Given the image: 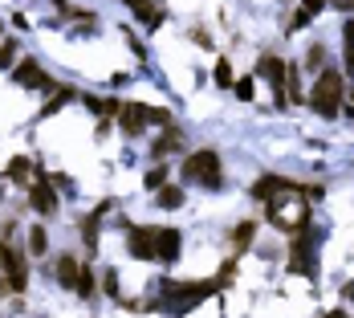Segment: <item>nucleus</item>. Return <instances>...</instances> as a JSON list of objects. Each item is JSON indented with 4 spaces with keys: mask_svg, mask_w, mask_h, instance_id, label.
<instances>
[{
    "mask_svg": "<svg viewBox=\"0 0 354 318\" xmlns=\"http://www.w3.org/2000/svg\"><path fill=\"white\" fill-rule=\"evenodd\" d=\"M313 110L317 115H326V119H334L338 110H342V74L338 70H322V78H317V86L310 94Z\"/></svg>",
    "mask_w": 354,
    "mask_h": 318,
    "instance_id": "f257e3e1",
    "label": "nucleus"
},
{
    "mask_svg": "<svg viewBox=\"0 0 354 318\" xmlns=\"http://www.w3.org/2000/svg\"><path fill=\"white\" fill-rule=\"evenodd\" d=\"M183 180L187 183H204V188H220L224 183L220 155H216V151H196V155H187V163H183Z\"/></svg>",
    "mask_w": 354,
    "mask_h": 318,
    "instance_id": "f03ea898",
    "label": "nucleus"
},
{
    "mask_svg": "<svg viewBox=\"0 0 354 318\" xmlns=\"http://www.w3.org/2000/svg\"><path fill=\"white\" fill-rule=\"evenodd\" d=\"M317 241H322V228L306 225L302 232H293V253H289V270L293 273H306L313 277L317 266H313V249H317Z\"/></svg>",
    "mask_w": 354,
    "mask_h": 318,
    "instance_id": "7ed1b4c3",
    "label": "nucleus"
},
{
    "mask_svg": "<svg viewBox=\"0 0 354 318\" xmlns=\"http://www.w3.org/2000/svg\"><path fill=\"white\" fill-rule=\"evenodd\" d=\"M127 245L138 261H155V228L147 225H131L127 228Z\"/></svg>",
    "mask_w": 354,
    "mask_h": 318,
    "instance_id": "20e7f679",
    "label": "nucleus"
},
{
    "mask_svg": "<svg viewBox=\"0 0 354 318\" xmlns=\"http://www.w3.org/2000/svg\"><path fill=\"white\" fill-rule=\"evenodd\" d=\"M257 74L269 78V82H273V90H277V98L285 102V78H289L285 61H281V57H273V53H265V57H261V66H257Z\"/></svg>",
    "mask_w": 354,
    "mask_h": 318,
    "instance_id": "39448f33",
    "label": "nucleus"
},
{
    "mask_svg": "<svg viewBox=\"0 0 354 318\" xmlns=\"http://www.w3.org/2000/svg\"><path fill=\"white\" fill-rule=\"evenodd\" d=\"M118 119H123V131L127 135H143V127L151 123V106H143V102H127L123 110H118Z\"/></svg>",
    "mask_w": 354,
    "mask_h": 318,
    "instance_id": "423d86ee",
    "label": "nucleus"
},
{
    "mask_svg": "<svg viewBox=\"0 0 354 318\" xmlns=\"http://www.w3.org/2000/svg\"><path fill=\"white\" fill-rule=\"evenodd\" d=\"M293 192H298V183L293 180H281V176H261V180L253 183V196H257V200H273V196H293Z\"/></svg>",
    "mask_w": 354,
    "mask_h": 318,
    "instance_id": "0eeeda50",
    "label": "nucleus"
},
{
    "mask_svg": "<svg viewBox=\"0 0 354 318\" xmlns=\"http://www.w3.org/2000/svg\"><path fill=\"white\" fill-rule=\"evenodd\" d=\"M37 176H41V172H37ZM29 204H33L37 212H45V217L57 212V192H53V183L45 180V176L37 183H29Z\"/></svg>",
    "mask_w": 354,
    "mask_h": 318,
    "instance_id": "6e6552de",
    "label": "nucleus"
},
{
    "mask_svg": "<svg viewBox=\"0 0 354 318\" xmlns=\"http://www.w3.org/2000/svg\"><path fill=\"white\" fill-rule=\"evenodd\" d=\"M155 257L159 261H176L179 257V228H155Z\"/></svg>",
    "mask_w": 354,
    "mask_h": 318,
    "instance_id": "1a4fd4ad",
    "label": "nucleus"
},
{
    "mask_svg": "<svg viewBox=\"0 0 354 318\" xmlns=\"http://www.w3.org/2000/svg\"><path fill=\"white\" fill-rule=\"evenodd\" d=\"M17 82H21V86H37V90H53L49 74H45L37 61H21V70H17Z\"/></svg>",
    "mask_w": 354,
    "mask_h": 318,
    "instance_id": "9d476101",
    "label": "nucleus"
},
{
    "mask_svg": "<svg viewBox=\"0 0 354 318\" xmlns=\"http://www.w3.org/2000/svg\"><path fill=\"white\" fill-rule=\"evenodd\" d=\"M78 273H82V261L78 257H70V253L57 257V281L61 286H78Z\"/></svg>",
    "mask_w": 354,
    "mask_h": 318,
    "instance_id": "9b49d317",
    "label": "nucleus"
},
{
    "mask_svg": "<svg viewBox=\"0 0 354 318\" xmlns=\"http://www.w3.org/2000/svg\"><path fill=\"white\" fill-rule=\"evenodd\" d=\"M127 4H131V12H138L151 29H159V25H163V8H151V0H127Z\"/></svg>",
    "mask_w": 354,
    "mask_h": 318,
    "instance_id": "f8f14e48",
    "label": "nucleus"
},
{
    "mask_svg": "<svg viewBox=\"0 0 354 318\" xmlns=\"http://www.w3.org/2000/svg\"><path fill=\"white\" fill-rule=\"evenodd\" d=\"M326 8V0H302V8L293 12V29H302V25H310L313 17Z\"/></svg>",
    "mask_w": 354,
    "mask_h": 318,
    "instance_id": "ddd939ff",
    "label": "nucleus"
},
{
    "mask_svg": "<svg viewBox=\"0 0 354 318\" xmlns=\"http://www.w3.org/2000/svg\"><path fill=\"white\" fill-rule=\"evenodd\" d=\"M29 176H33V159H25V155H17V159L8 163V180H17V183H29Z\"/></svg>",
    "mask_w": 354,
    "mask_h": 318,
    "instance_id": "4468645a",
    "label": "nucleus"
},
{
    "mask_svg": "<svg viewBox=\"0 0 354 318\" xmlns=\"http://www.w3.org/2000/svg\"><path fill=\"white\" fill-rule=\"evenodd\" d=\"M179 143H183V135H179L176 127H167V135H159V143H155V159H163V155H171Z\"/></svg>",
    "mask_w": 354,
    "mask_h": 318,
    "instance_id": "2eb2a0df",
    "label": "nucleus"
},
{
    "mask_svg": "<svg viewBox=\"0 0 354 318\" xmlns=\"http://www.w3.org/2000/svg\"><path fill=\"white\" fill-rule=\"evenodd\" d=\"M155 200H159V208H179V204H183V188H171V183H163Z\"/></svg>",
    "mask_w": 354,
    "mask_h": 318,
    "instance_id": "dca6fc26",
    "label": "nucleus"
},
{
    "mask_svg": "<svg viewBox=\"0 0 354 318\" xmlns=\"http://www.w3.org/2000/svg\"><path fill=\"white\" fill-rule=\"evenodd\" d=\"M98 212H90L86 221H82V241H86V249H98Z\"/></svg>",
    "mask_w": 354,
    "mask_h": 318,
    "instance_id": "f3484780",
    "label": "nucleus"
},
{
    "mask_svg": "<svg viewBox=\"0 0 354 318\" xmlns=\"http://www.w3.org/2000/svg\"><path fill=\"white\" fill-rule=\"evenodd\" d=\"M253 232H257V225H253V221H240V225H236V232H232V245H236V249H244V245L253 241Z\"/></svg>",
    "mask_w": 354,
    "mask_h": 318,
    "instance_id": "a211bd4d",
    "label": "nucleus"
},
{
    "mask_svg": "<svg viewBox=\"0 0 354 318\" xmlns=\"http://www.w3.org/2000/svg\"><path fill=\"white\" fill-rule=\"evenodd\" d=\"M29 249H33V257H41L45 249H49V237H45L41 225H33V232H29Z\"/></svg>",
    "mask_w": 354,
    "mask_h": 318,
    "instance_id": "6ab92c4d",
    "label": "nucleus"
},
{
    "mask_svg": "<svg viewBox=\"0 0 354 318\" xmlns=\"http://www.w3.org/2000/svg\"><path fill=\"white\" fill-rule=\"evenodd\" d=\"M342 41H346V70L354 74V17L342 25Z\"/></svg>",
    "mask_w": 354,
    "mask_h": 318,
    "instance_id": "aec40b11",
    "label": "nucleus"
},
{
    "mask_svg": "<svg viewBox=\"0 0 354 318\" xmlns=\"http://www.w3.org/2000/svg\"><path fill=\"white\" fill-rule=\"evenodd\" d=\"M82 298H94V273H90V266H82V273H78V286H74Z\"/></svg>",
    "mask_w": 354,
    "mask_h": 318,
    "instance_id": "412c9836",
    "label": "nucleus"
},
{
    "mask_svg": "<svg viewBox=\"0 0 354 318\" xmlns=\"http://www.w3.org/2000/svg\"><path fill=\"white\" fill-rule=\"evenodd\" d=\"M163 183H167V163H159V168L147 172V188H151V192H159Z\"/></svg>",
    "mask_w": 354,
    "mask_h": 318,
    "instance_id": "4be33fe9",
    "label": "nucleus"
},
{
    "mask_svg": "<svg viewBox=\"0 0 354 318\" xmlns=\"http://www.w3.org/2000/svg\"><path fill=\"white\" fill-rule=\"evenodd\" d=\"M212 78H216V86H232V82H236V78H232V66H228V61H220V66H216V74H212Z\"/></svg>",
    "mask_w": 354,
    "mask_h": 318,
    "instance_id": "5701e85b",
    "label": "nucleus"
},
{
    "mask_svg": "<svg viewBox=\"0 0 354 318\" xmlns=\"http://www.w3.org/2000/svg\"><path fill=\"white\" fill-rule=\"evenodd\" d=\"M322 57H326V49H322V46H313V49H310V57H306V61H310L306 70H322Z\"/></svg>",
    "mask_w": 354,
    "mask_h": 318,
    "instance_id": "b1692460",
    "label": "nucleus"
},
{
    "mask_svg": "<svg viewBox=\"0 0 354 318\" xmlns=\"http://www.w3.org/2000/svg\"><path fill=\"white\" fill-rule=\"evenodd\" d=\"M236 86V98H253V82L249 78H240V82H232Z\"/></svg>",
    "mask_w": 354,
    "mask_h": 318,
    "instance_id": "393cba45",
    "label": "nucleus"
},
{
    "mask_svg": "<svg viewBox=\"0 0 354 318\" xmlns=\"http://www.w3.org/2000/svg\"><path fill=\"white\" fill-rule=\"evenodd\" d=\"M102 281H106V294H118V273H114V270H106Z\"/></svg>",
    "mask_w": 354,
    "mask_h": 318,
    "instance_id": "a878e982",
    "label": "nucleus"
},
{
    "mask_svg": "<svg viewBox=\"0 0 354 318\" xmlns=\"http://www.w3.org/2000/svg\"><path fill=\"white\" fill-rule=\"evenodd\" d=\"M12 53H17V46H12V41H4V46H0V66H8V61H12Z\"/></svg>",
    "mask_w": 354,
    "mask_h": 318,
    "instance_id": "bb28decb",
    "label": "nucleus"
},
{
    "mask_svg": "<svg viewBox=\"0 0 354 318\" xmlns=\"http://www.w3.org/2000/svg\"><path fill=\"white\" fill-rule=\"evenodd\" d=\"M8 294H12V281H8V277H0V298H8Z\"/></svg>",
    "mask_w": 354,
    "mask_h": 318,
    "instance_id": "cd10ccee",
    "label": "nucleus"
},
{
    "mask_svg": "<svg viewBox=\"0 0 354 318\" xmlns=\"http://www.w3.org/2000/svg\"><path fill=\"white\" fill-rule=\"evenodd\" d=\"M322 318H351L346 310H330V315H322Z\"/></svg>",
    "mask_w": 354,
    "mask_h": 318,
    "instance_id": "c85d7f7f",
    "label": "nucleus"
},
{
    "mask_svg": "<svg viewBox=\"0 0 354 318\" xmlns=\"http://www.w3.org/2000/svg\"><path fill=\"white\" fill-rule=\"evenodd\" d=\"M326 4H338V0H326Z\"/></svg>",
    "mask_w": 354,
    "mask_h": 318,
    "instance_id": "c756f323",
    "label": "nucleus"
}]
</instances>
